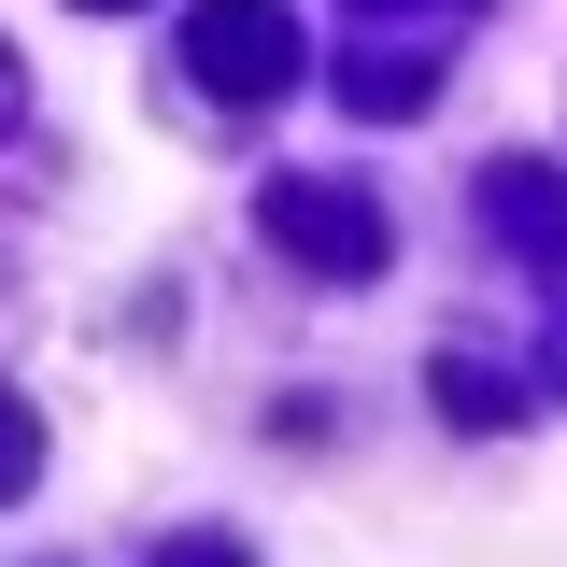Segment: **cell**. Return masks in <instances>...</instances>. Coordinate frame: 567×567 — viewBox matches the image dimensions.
Returning a JSON list of instances; mask_svg holds the SVG:
<instances>
[{
    "label": "cell",
    "mask_w": 567,
    "mask_h": 567,
    "mask_svg": "<svg viewBox=\"0 0 567 567\" xmlns=\"http://www.w3.org/2000/svg\"><path fill=\"white\" fill-rule=\"evenodd\" d=\"M156 567H256L241 539H156Z\"/></svg>",
    "instance_id": "8"
},
{
    "label": "cell",
    "mask_w": 567,
    "mask_h": 567,
    "mask_svg": "<svg viewBox=\"0 0 567 567\" xmlns=\"http://www.w3.org/2000/svg\"><path fill=\"white\" fill-rule=\"evenodd\" d=\"M43 483V425H29V398H0V496Z\"/></svg>",
    "instance_id": "6"
},
{
    "label": "cell",
    "mask_w": 567,
    "mask_h": 567,
    "mask_svg": "<svg viewBox=\"0 0 567 567\" xmlns=\"http://www.w3.org/2000/svg\"><path fill=\"white\" fill-rule=\"evenodd\" d=\"M0 100H14V71H0Z\"/></svg>",
    "instance_id": "10"
},
{
    "label": "cell",
    "mask_w": 567,
    "mask_h": 567,
    "mask_svg": "<svg viewBox=\"0 0 567 567\" xmlns=\"http://www.w3.org/2000/svg\"><path fill=\"white\" fill-rule=\"evenodd\" d=\"M71 14H142V0H71Z\"/></svg>",
    "instance_id": "9"
},
{
    "label": "cell",
    "mask_w": 567,
    "mask_h": 567,
    "mask_svg": "<svg viewBox=\"0 0 567 567\" xmlns=\"http://www.w3.org/2000/svg\"><path fill=\"white\" fill-rule=\"evenodd\" d=\"M440 412H454V425H525V398H511L496 369H468V354H454V369H440Z\"/></svg>",
    "instance_id": "5"
},
{
    "label": "cell",
    "mask_w": 567,
    "mask_h": 567,
    "mask_svg": "<svg viewBox=\"0 0 567 567\" xmlns=\"http://www.w3.org/2000/svg\"><path fill=\"white\" fill-rule=\"evenodd\" d=\"M483 213H496L511 256H567V185L539 171V156H496V171H483Z\"/></svg>",
    "instance_id": "3"
},
{
    "label": "cell",
    "mask_w": 567,
    "mask_h": 567,
    "mask_svg": "<svg viewBox=\"0 0 567 567\" xmlns=\"http://www.w3.org/2000/svg\"><path fill=\"white\" fill-rule=\"evenodd\" d=\"M298 58H312V43H298L284 0H199V14H185V71H199V100H227V114L284 100Z\"/></svg>",
    "instance_id": "1"
},
{
    "label": "cell",
    "mask_w": 567,
    "mask_h": 567,
    "mask_svg": "<svg viewBox=\"0 0 567 567\" xmlns=\"http://www.w3.org/2000/svg\"><path fill=\"white\" fill-rule=\"evenodd\" d=\"M425 85H440V58H425L412 29H383V43H354V58H341V100H354V114H412Z\"/></svg>",
    "instance_id": "4"
},
{
    "label": "cell",
    "mask_w": 567,
    "mask_h": 567,
    "mask_svg": "<svg viewBox=\"0 0 567 567\" xmlns=\"http://www.w3.org/2000/svg\"><path fill=\"white\" fill-rule=\"evenodd\" d=\"M554 383H567V354H554Z\"/></svg>",
    "instance_id": "11"
},
{
    "label": "cell",
    "mask_w": 567,
    "mask_h": 567,
    "mask_svg": "<svg viewBox=\"0 0 567 567\" xmlns=\"http://www.w3.org/2000/svg\"><path fill=\"white\" fill-rule=\"evenodd\" d=\"M256 227H270L298 270H327V284H369V270H383V199L312 185V171H270V185H256Z\"/></svg>",
    "instance_id": "2"
},
{
    "label": "cell",
    "mask_w": 567,
    "mask_h": 567,
    "mask_svg": "<svg viewBox=\"0 0 567 567\" xmlns=\"http://www.w3.org/2000/svg\"><path fill=\"white\" fill-rule=\"evenodd\" d=\"M369 29H440V14H483V0H354Z\"/></svg>",
    "instance_id": "7"
}]
</instances>
